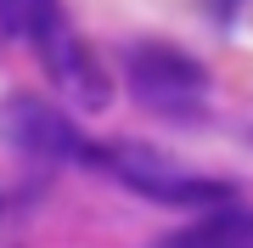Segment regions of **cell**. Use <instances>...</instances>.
Segmentation results:
<instances>
[{
  "instance_id": "obj_6",
  "label": "cell",
  "mask_w": 253,
  "mask_h": 248,
  "mask_svg": "<svg viewBox=\"0 0 253 248\" xmlns=\"http://www.w3.org/2000/svg\"><path fill=\"white\" fill-rule=\"evenodd\" d=\"M62 28V0H0V34L23 46H51Z\"/></svg>"
},
{
  "instance_id": "obj_2",
  "label": "cell",
  "mask_w": 253,
  "mask_h": 248,
  "mask_svg": "<svg viewBox=\"0 0 253 248\" xmlns=\"http://www.w3.org/2000/svg\"><path fill=\"white\" fill-rule=\"evenodd\" d=\"M0 141L23 158H40V164H62V158H90V147L79 141V130L68 124V113H56L51 101L40 96H6L0 101ZM96 164V158H90Z\"/></svg>"
},
{
  "instance_id": "obj_3",
  "label": "cell",
  "mask_w": 253,
  "mask_h": 248,
  "mask_svg": "<svg viewBox=\"0 0 253 248\" xmlns=\"http://www.w3.org/2000/svg\"><path fill=\"white\" fill-rule=\"evenodd\" d=\"M129 91L158 113H191L208 91V74L197 68V56L146 40V46H129Z\"/></svg>"
},
{
  "instance_id": "obj_4",
  "label": "cell",
  "mask_w": 253,
  "mask_h": 248,
  "mask_svg": "<svg viewBox=\"0 0 253 248\" xmlns=\"http://www.w3.org/2000/svg\"><path fill=\"white\" fill-rule=\"evenodd\" d=\"M40 56L51 62V79L62 85V91L79 101V107H107V74L96 68V51L84 46V40H73L68 28L51 40V46H40Z\"/></svg>"
},
{
  "instance_id": "obj_5",
  "label": "cell",
  "mask_w": 253,
  "mask_h": 248,
  "mask_svg": "<svg viewBox=\"0 0 253 248\" xmlns=\"http://www.w3.org/2000/svg\"><path fill=\"white\" fill-rule=\"evenodd\" d=\"M152 248H253V214L231 203V209H214L208 220L186 226V231L158 237Z\"/></svg>"
},
{
  "instance_id": "obj_1",
  "label": "cell",
  "mask_w": 253,
  "mask_h": 248,
  "mask_svg": "<svg viewBox=\"0 0 253 248\" xmlns=\"http://www.w3.org/2000/svg\"><path fill=\"white\" fill-rule=\"evenodd\" d=\"M101 164H113V175L129 186V192L152 198V203H169V209H231L236 203V186L225 181H208V175H186L174 169V158H163L152 147H113V158H101Z\"/></svg>"
}]
</instances>
